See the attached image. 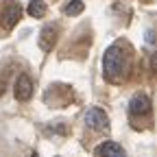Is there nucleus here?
Wrapping results in <instances>:
<instances>
[{
	"label": "nucleus",
	"instance_id": "nucleus-1",
	"mask_svg": "<svg viewBox=\"0 0 157 157\" xmlns=\"http://www.w3.org/2000/svg\"><path fill=\"white\" fill-rule=\"evenodd\" d=\"M103 72H105V78L111 83H120L124 78V74H127V52L122 50L120 44H113L105 50Z\"/></svg>",
	"mask_w": 157,
	"mask_h": 157
},
{
	"label": "nucleus",
	"instance_id": "nucleus-2",
	"mask_svg": "<svg viewBox=\"0 0 157 157\" xmlns=\"http://www.w3.org/2000/svg\"><path fill=\"white\" fill-rule=\"evenodd\" d=\"M85 124L94 131H107L109 129V118L103 109H98V107H92L87 113H85Z\"/></svg>",
	"mask_w": 157,
	"mask_h": 157
},
{
	"label": "nucleus",
	"instance_id": "nucleus-3",
	"mask_svg": "<svg viewBox=\"0 0 157 157\" xmlns=\"http://www.w3.org/2000/svg\"><path fill=\"white\" fill-rule=\"evenodd\" d=\"M13 92H15V98H17V101H22V103L31 101V96H33V81H31V76H29V74H20V76L15 78Z\"/></svg>",
	"mask_w": 157,
	"mask_h": 157
},
{
	"label": "nucleus",
	"instance_id": "nucleus-4",
	"mask_svg": "<svg viewBox=\"0 0 157 157\" xmlns=\"http://www.w3.org/2000/svg\"><path fill=\"white\" fill-rule=\"evenodd\" d=\"M129 111L131 116H146L151 111V98L146 94H135L129 103Z\"/></svg>",
	"mask_w": 157,
	"mask_h": 157
},
{
	"label": "nucleus",
	"instance_id": "nucleus-5",
	"mask_svg": "<svg viewBox=\"0 0 157 157\" xmlns=\"http://www.w3.org/2000/svg\"><path fill=\"white\" fill-rule=\"evenodd\" d=\"M96 157H127L124 148L120 144H116V142H103V144H98L96 151H94Z\"/></svg>",
	"mask_w": 157,
	"mask_h": 157
},
{
	"label": "nucleus",
	"instance_id": "nucleus-6",
	"mask_svg": "<svg viewBox=\"0 0 157 157\" xmlns=\"http://www.w3.org/2000/svg\"><path fill=\"white\" fill-rule=\"evenodd\" d=\"M55 42H57V29L55 26H44L42 35H39V48L44 52H50Z\"/></svg>",
	"mask_w": 157,
	"mask_h": 157
},
{
	"label": "nucleus",
	"instance_id": "nucleus-7",
	"mask_svg": "<svg viewBox=\"0 0 157 157\" xmlns=\"http://www.w3.org/2000/svg\"><path fill=\"white\" fill-rule=\"evenodd\" d=\"M20 15H22V9H20L13 0H9V5H7V26H13L20 20Z\"/></svg>",
	"mask_w": 157,
	"mask_h": 157
},
{
	"label": "nucleus",
	"instance_id": "nucleus-8",
	"mask_svg": "<svg viewBox=\"0 0 157 157\" xmlns=\"http://www.w3.org/2000/svg\"><path fill=\"white\" fill-rule=\"evenodd\" d=\"M46 2L44 0H33V2L29 5V15L31 17H44L46 15Z\"/></svg>",
	"mask_w": 157,
	"mask_h": 157
},
{
	"label": "nucleus",
	"instance_id": "nucleus-9",
	"mask_svg": "<svg viewBox=\"0 0 157 157\" xmlns=\"http://www.w3.org/2000/svg\"><path fill=\"white\" fill-rule=\"evenodd\" d=\"M85 5L81 2V0H70V2L63 7V13L66 15H78V13H83Z\"/></svg>",
	"mask_w": 157,
	"mask_h": 157
},
{
	"label": "nucleus",
	"instance_id": "nucleus-10",
	"mask_svg": "<svg viewBox=\"0 0 157 157\" xmlns=\"http://www.w3.org/2000/svg\"><path fill=\"white\" fill-rule=\"evenodd\" d=\"M153 68H155V70H157V52H155V55H153Z\"/></svg>",
	"mask_w": 157,
	"mask_h": 157
}]
</instances>
